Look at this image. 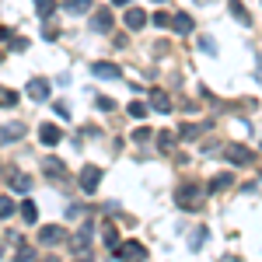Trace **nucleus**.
Wrapping results in <instances>:
<instances>
[{
  "label": "nucleus",
  "mask_w": 262,
  "mask_h": 262,
  "mask_svg": "<svg viewBox=\"0 0 262 262\" xmlns=\"http://www.w3.org/2000/svg\"><path fill=\"white\" fill-rule=\"evenodd\" d=\"M18 210H21V217H25V224H35V221H39V210H35V203H32V200H25Z\"/></svg>",
  "instance_id": "18"
},
{
  "label": "nucleus",
  "mask_w": 262,
  "mask_h": 262,
  "mask_svg": "<svg viewBox=\"0 0 262 262\" xmlns=\"http://www.w3.org/2000/svg\"><path fill=\"white\" fill-rule=\"evenodd\" d=\"M231 14L242 21V25H252V18H248V11H245V4H242V0H231Z\"/></svg>",
  "instance_id": "21"
},
{
  "label": "nucleus",
  "mask_w": 262,
  "mask_h": 262,
  "mask_svg": "<svg viewBox=\"0 0 262 262\" xmlns=\"http://www.w3.org/2000/svg\"><path fill=\"white\" fill-rule=\"evenodd\" d=\"M53 11H56V0H35V14L39 18H49Z\"/></svg>",
  "instance_id": "24"
},
{
  "label": "nucleus",
  "mask_w": 262,
  "mask_h": 262,
  "mask_svg": "<svg viewBox=\"0 0 262 262\" xmlns=\"http://www.w3.org/2000/svg\"><path fill=\"white\" fill-rule=\"evenodd\" d=\"M11 49H14V53H25V49H28V39H11Z\"/></svg>",
  "instance_id": "31"
},
{
  "label": "nucleus",
  "mask_w": 262,
  "mask_h": 262,
  "mask_svg": "<svg viewBox=\"0 0 262 262\" xmlns=\"http://www.w3.org/2000/svg\"><path fill=\"white\" fill-rule=\"evenodd\" d=\"M196 133H200V126H192V122H185V126L179 129V137H182V140H192Z\"/></svg>",
  "instance_id": "26"
},
{
  "label": "nucleus",
  "mask_w": 262,
  "mask_h": 262,
  "mask_svg": "<svg viewBox=\"0 0 262 262\" xmlns=\"http://www.w3.org/2000/svg\"><path fill=\"white\" fill-rule=\"evenodd\" d=\"M63 11L67 14H88L91 11V0H63Z\"/></svg>",
  "instance_id": "16"
},
{
  "label": "nucleus",
  "mask_w": 262,
  "mask_h": 262,
  "mask_svg": "<svg viewBox=\"0 0 262 262\" xmlns=\"http://www.w3.org/2000/svg\"><path fill=\"white\" fill-rule=\"evenodd\" d=\"M14 210H18V206H14V200H11V196H0V221L14 217Z\"/></svg>",
  "instance_id": "23"
},
{
  "label": "nucleus",
  "mask_w": 262,
  "mask_h": 262,
  "mask_svg": "<svg viewBox=\"0 0 262 262\" xmlns=\"http://www.w3.org/2000/svg\"><path fill=\"white\" fill-rule=\"evenodd\" d=\"M7 182H11V189H18V192H28V189H32V179H28V175H21L18 168H11V171H7Z\"/></svg>",
  "instance_id": "12"
},
{
  "label": "nucleus",
  "mask_w": 262,
  "mask_h": 262,
  "mask_svg": "<svg viewBox=\"0 0 262 262\" xmlns=\"http://www.w3.org/2000/svg\"><path fill=\"white\" fill-rule=\"evenodd\" d=\"M39 140L46 143V147H56V143L63 140V129H60V126H53V122H46V126L39 129Z\"/></svg>",
  "instance_id": "9"
},
{
  "label": "nucleus",
  "mask_w": 262,
  "mask_h": 262,
  "mask_svg": "<svg viewBox=\"0 0 262 262\" xmlns=\"http://www.w3.org/2000/svg\"><path fill=\"white\" fill-rule=\"evenodd\" d=\"M231 175H227V171H224V175H217V179L210 182V185H206V192H221V189H227V185H231Z\"/></svg>",
  "instance_id": "22"
},
{
  "label": "nucleus",
  "mask_w": 262,
  "mask_h": 262,
  "mask_svg": "<svg viewBox=\"0 0 262 262\" xmlns=\"http://www.w3.org/2000/svg\"><path fill=\"white\" fill-rule=\"evenodd\" d=\"M91 74L101 77V81H119L122 77V70L116 67V63H91Z\"/></svg>",
  "instance_id": "6"
},
{
  "label": "nucleus",
  "mask_w": 262,
  "mask_h": 262,
  "mask_svg": "<svg viewBox=\"0 0 262 262\" xmlns=\"http://www.w3.org/2000/svg\"><path fill=\"white\" fill-rule=\"evenodd\" d=\"M154 4H168V0H154Z\"/></svg>",
  "instance_id": "36"
},
{
  "label": "nucleus",
  "mask_w": 262,
  "mask_h": 262,
  "mask_svg": "<svg viewBox=\"0 0 262 262\" xmlns=\"http://www.w3.org/2000/svg\"><path fill=\"white\" fill-rule=\"evenodd\" d=\"M25 91H28V98H32V101H46V98H49V81H42V77H32Z\"/></svg>",
  "instance_id": "7"
},
{
  "label": "nucleus",
  "mask_w": 262,
  "mask_h": 262,
  "mask_svg": "<svg viewBox=\"0 0 262 262\" xmlns=\"http://www.w3.org/2000/svg\"><path fill=\"white\" fill-rule=\"evenodd\" d=\"M158 143H161V150H171V143H175V133H158Z\"/></svg>",
  "instance_id": "29"
},
{
  "label": "nucleus",
  "mask_w": 262,
  "mask_h": 262,
  "mask_svg": "<svg viewBox=\"0 0 262 262\" xmlns=\"http://www.w3.org/2000/svg\"><path fill=\"white\" fill-rule=\"evenodd\" d=\"M168 25H171L179 35H189V32H192V18H189V14H175V18L168 21Z\"/></svg>",
  "instance_id": "17"
},
{
  "label": "nucleus",
  "mask_w": 262,
  "mask_h": 262,
  "mask_svg": "<svg viewBox=\"0 0 262 262\" xmlns=\"http://www.w3.org/2000/svg\"><path fill=\"white\" fill-rule=\"evenodd\" d=\"M14 105H18V91L0 88V108H14Z\"/></svg>",
  "instance_id": "20"
},
{
  "label": "nucleus",
  "mask_w": 262,
  "mask_h": 262,
  "mask_svg": "<svg viewBox=\"0 0 262 262\" xmlns=\"http://www.w3.org/2000/svg\"><path fill=\"white\" fill-rule=\"evenodd\" d=\"M203 242H206V227H200V231L189 238V248H203Z\"/></svg>",
  "instance_id": "27"
},
{
  "label": "nucleus",
  "mask_w": 262,
  "mask_h": 262,
  "mask_svg": "<svg viewBox=\"0 0 262 262\" xmlns=\"http://www.w3.org/2000/svg\"><path fill=\"white\" fill-rule=\"evenodd\" d=\"M224 154H227V161H231V164H248V161H252V150L242 147V143H231Z\"/></svg>",
  "instance_id": "8"
},
{
  "label": "nucleus",
  "mask_w": 262,
  "mask_h": 262,
  "mask_svg": "<svg viewBox=\"0 0 262 262\" xmlns=\"http://www.w3.org/2000/svg\"><path fill=\"white\" fill-rule=\"evenodd\" d=\"M112 25H116V18H112V11H108V7L95 11V18H91V32H98V35H108V32H112Z\"/></svg>",
  "instance_id": "4"
},
{
  "label": "nucleus",
  "mask_w": 262,
  "mask_h": 262,
  "mask_svg": "<svg viewBox=\"0 0 262 262\" xmlns=\"http://www.w3.org/2000/svg\"><path fill=\"white\" fill-rule=\"evenodd\" d=\"M112 4H133V0H112Z\"/></svg>",
  "instance_id": "35"
},
{
  "label": "nucleus",
  "mask_w": 262,
  "mask_h": 262,
  "mask_svg": "<svg viewBox=\"0 0 262 262\" xmlns=\"http://www.w3.org/2000/svg\"><path fill=\"white\" fill-rule=\"evenodd\" d=\"M133 140H137V143L150 140V129H147V126H140V129H133Z\"/></svg>",
  "instance_id": "30"
},
{
  "label": "nucleus",
  "mask_w": 262,
  "mask_h": 262,
  "mask_svg": "<svg viewBox=\"0 0 262 262\" xmlns=\"http://www.w3.org/2000/svg\"><path fill=\"white\" fill-rule=\"evenodd\" d=\"M98 185H101V168L98 164H84L81 168V189L91 196V192H98Z\"/></svg>",
  "instance_id": "3"
},
{
  "label": "nucleus",
  "mask_w": 262,
  "mask_h": 262,
  "mask_svg": "<svg viewBox=\"0 0 262 262\" xmlns=\"http://www.w3.org/2000/svg\"><path fill=\"white\" fill-rule=\"evenodd\" d=\"M203 185H192V182H185V185H179V192H175V200H179L182 210H200L203 206Z\"/></svg>",
  "instance_id": "1"
},
{
  "label": "nucleus",
  "mask_w": 262,
  "mask_h": 262,
  "mask_svg": "<svg viewBox=\"0 0 262 262\" xmlns=\"http://www.w3.org/2000/svg\"><path fill=\"white\" fill-rule=\"evenodd\" d=\"M88 242H91V224H84V231H77V234H74V252H84V255H88Z\"/></svg>",
  "instance_id": "14"
},
{
  "label": "nucleus",
  "mask_w": 262,
  "mask_h": 262,
  "mask_svg": "<svg viewBox=\"0 0 262 262\" xmlns=\"http://www.w3.org/2000/svg\"><path fill=\"white\" fill-rule=\"evenodd\" d=\"M143 25H147V14H143V7H133V11H126V28H129V32H140Z\"/></svg>",
  "instance_id": "11"
},
{
  "label": "nucleus",
  "mask_w": 262,
  "mask_h": 262,
  "mask_svg": "<svg viewBox=\"0 0 262 262\" xmlns=\"http://www.w3.org/2000/svg\"><path fill=\"white\" fill-rule=\"evenodd\" d=\"M39 242L42 245H63V242H67V231H63L60 224H49V227H42V231H39Z\"/></svg>",
  "instance_id": "5"
},
{
  "label": "nucleus",
  "mask_w": 262,
  "mask_h": 262,
  "mask_svg": "<svg viewBox=\"0 0 262 262\" xmlns=\"http://www.w3.org/2000/svg\"><path fill=\"white\" fill-rule=\"evenodd\" d=\"M112 259H147V248H143L140 242H119L116 248H112Z\"/></svg>",
  "instance_id": "2"
},
{
  "label": "nucleus",
  "mask_w": 262,
  "mask_h": 262,
  "mask_svg": "<svg viewBox=\"0 0 262 262\" xmlns=\"http://www.w3.org/2000/svg\"><path fill=\"white\" fill-rule=\"evenodd\" d=\"M129 116H133V119H143V116H147V105H143V101H129Z\"/></svg>",
  "instance_id": "25"
},
{
  "label": "nucleus",
  "mask_w": 262,
  "mask_h": 262,
  "mask_svg": "<svg viewBox=\"0 0 262 262\" xmlns=\"http://www.w3.org/2000/svg\"><path fill=\"white\" fill-rule=\"evenodd\" d=\"M101 242L108 245V248H116V245H119V231H116L112 224H105V227H101Z\"/></svg>",
  "instance_id": "19"
},
{
  "label": "nucleus",
  "mask_w": 262,
  "mask_h": 262,
  "mask_svg": "<svg viewBox=\"0 0 262 262\" xmlns=\"http://www.w3.org/2000/svg\"><path fill=\"white\" fill-rule=\"evenodd\" d=\"M150 108L154 112H171V98L164 91H150Z\"/></svg>",
  "instance_id": "15"
},
{
  "label": "nucleus",
  "mask_w": 262,
  "mask_h": 262,
  "mask_svg": "<svg viewBox=\"0 0 262 262\" xmlns=\"http://www.w3.org/2000/svg\"><path fill=\"white\" fill-rule=\"evenodd\" d=\"M18 259L21 262H32V259H35V248H32V245H21V248H18Z\"/></svg>",
  "instance_id": "28"
},
{
  "label": "nucleus",
  "mask_w": 262,
  "mask_h": 262,
  "mask_svg": "<svg viewBox=\"0 0 262 262\" xmlns=\"http://www.w3.org/2000/svg\"><path fill=\"white\" fill-rule=\"evenodd\" d=\"M98 108H101V112H112V108H116V101H112V98H98Z\"/></svg>",
  "instance_id": "33"
},
{
  "label": "nucleus",
  "mask_w": 262,
  "mask_h": 262,
  "mask_svg": "<svg viewBox=\"0 0 262 262\" xmlns=\"http://www.w3.org/2000/svg\"><path fill=\"white\" fill-rule=\"evenodd\" d=\"M0 252H4V242H0Z\"/></svg>",
  "instance_id": "37"
},
{
  "label": "nucleus",
  "mask_w": 262,
  "mask_h": 262,
  "mask_svg": "<svg viewBox=\"0 0 262 262\" xmlns=\"http://www.w3.org/2000/svg\"><path fill=\"white\" fill-rule=\"evenodd\" d=\"M11 39V32H7V28H0V42H7Z\"/></svg>",
  "instance_id": "34"
},
{
  "label": "nucleus",
  "mask_w": 262,
  "mask_h": 262,
  "mask_svg": "<svg viewBox=\"0 0 262 262\" xmlns=\"http://www.w3.org/2000/svg\"><path fill=\"white\" fill-rule=\"evenodd\" d=\"M42 171H46L49 179H56V182H63V179H67V164H63V161H56V158H46V161H42Z\"/></svg>",
  "instance_id": "10"
},
{
  "label": "nucleus",
  "mask_w": 262,
  "mask_h": 262,
  "mask_svg": "<svg viewBox=\"0 0 262 262\" xmlns=\"http://www.w3.org/2000/svg\"><path fill=\"white\" fill-rule=\"evenodd\" d=\"M25 137V122H7L0 126V140H21Z\"/></svg>",
  "instance_id": "13"
},
{
  "label": "nucleus",
  "mask_w": 262,
  "mask_h": 262,
  "mask_svg": "<svg viewBox=\"0 0 262 262\" xmlns=\"http://www.w3.org/2000/svg\"><path fill=\"white\" fill-rule=\"evenodd\" d=\"M150 21H154V25H158V28H164V25H168V21H171V18H168V14H164V11H158V14H154V18H150Z\"/></svg>",
  "instance_id": "32"
}]
</instances>
